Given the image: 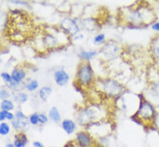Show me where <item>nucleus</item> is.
<instances>
[{"instance_id": "obj_21", "label": "nucleus", "mask_w": 159, "mask_h": 147, "mask_svg": "<svg viewBox=\"0 0 159 147\" xmlns=\"http://www.w3.org/2000/svg\"><path fill=\"white\" fill-rule=\"evenodd\" d=\"M52 92H53V90L51 86H49V85L42 86L41 88H39V92H38L39 99L42 100L43 102H47V100L51 97Z\"/></svg>"}, {"instance_id": "obj_10", "label": "nucleus", "mask_w": 159, "mask_h": 147, "mask_svg": "<svg viewBox=\"0 0 159 147\" xmlns=\"http://www.w3.org/2000/svg\"><path fill=\"white\" fill-rule=\"evenodd\" d=\"M11 126L17 132H25L30 126L29 117H27L22 111L17 110L15 113V119L11 122Z\"/></svg>"}, {"instance_id": "obj_24", "label": "nucleus", "mask_w": 159, "mask_h": 147, "mask_svg": "<svg viewBox=\"0 0 159 147\" xmlns=\"http://www.w3.org/2000/svg\"><path fill=\"white\" fill-rule=\"evenodd\" d=\"M11 126L7 122H1L0 123V136L1 137H6L8 136L11 131Z\"/></svg>"}, {"instance_id": "obj_22", "label": "nucleus", "mask_w": 159, "mask_h": 147, "mask_svg": "<svg viewBox=\"0 0 159 147\" xmlns=\"http://www.w3.org/2000/svg\"><path fill=\"white\" fill-rule=\"evenodd\" d=\"M99 53L98 51H82L79 52L78 57L81 59V61H85V62H90L91 59L98 55Z\"/></svg>"}, {"instance_id": "obj_37", "label": "nucleus", "mask_w": 159, "mask_h": 147, "mask_svg": "<svg viewBox=\"0 0 159 147\" xmlns=\"http://www.w3.org/2000/svg\"><path fill=\"white\" fill-rule=\"evenodd\" d=\"M51 147H53V146H51Z\"/></svg>"}, {"instance_id": "obj_33", "label": "nucleus", "mask_w": 159, "mask_h": 147, "mask_svg": "<svg viewBox=\"0 0 159 147\" xmlns=\"http://www.w3.org/2000/svg\"><path fill=\"white\" fill-rule=\"evenodd\" d=\"M151 29L153 30H155V31L159 32V22H156V23H154V24L151 25Z\"/></svg>"}, {"instance_id": "obj_11", "label": "nucleus", "mask_w": 159, "mask_h": 147, "mask_svg": "<svg viewBox=\"0 0 159 147\" xmlns=\"http://www.w3.org/2000/svg\"><path fill=\"white\" fill-rule=\"evenodd\" d=\"M74 142L78 147H96L97 145L96 139L85 129L76 133Z\"/></svg>"}, {"instance_id": "obj_31", "label": "nucleus", "mask_w": 159, "mask_h": 147, "mask_svg": "<svg viewBox=\"0 0 159 147\" xmlns=\"http://www.w3.org/2000/svg\"><path fill=\"white\" fill-rule=\"evenodd\" d=\"M4 115H5V118H6V121L11 122L15 119V113H13L12 112H5L4 111Z\"/></svg>"}, {"instance_id": "obj_3", "label": "nucleus", "mask_w": 159, "mask_h": 147, "mask_svg": "<svg viewBox=\"0 0 159 147\" xmlns=\"http://www.w3.org/2000/svg\"><path fill=\"white\" fill-rule=\"evenodd\" d=\"M106 119L104 110L98 105H90L78 109L76 113V120L78 125L86 128L90 124Z\"/></svg>"}, {"instance_id": "obj_29", "label": "nucleus", "mask_w": 159, "mask_h": 147, "mask_svg": "<svg viewBox=\"0 0 159 147\" xmlns=\"http://www.w3.org/2000/svg\"><path fill=\"white\" fill-rule=\"evenodd\" d=\"M29 121H30V126H37L40 125V123H39V113H31L30 116H29Z\"/></svg>"}, {"instance_id": "obj_27", "label": "nucleus", "mask_w": 159, "mask_h": 147, "mask_svg": "<svg viewBox=\"0 0 159 147\" xmlns=\"http://www.w3.org/2000/svg\"><path fill=\"white\" fill-rule=\"evenodd\" d=\"M12 97V91H10L6 86H2L0 89V99L2 100L10 99Z\"/></svg>"}, {"instance_id": "obj_34", "label": "nucleus", "mask_w": 159, "mask_h": 147, "mask_svg": "<svg viewBox=\"0 0 159 147\" xmlns=\"http://www.w3.org/2000/svg\"><path fill=\"white\" fill-rule=\"evenodd\" d=\"M0 122H6L4 111H0Z\"/></svg>"}, {"instance_id": "obj_18", "label": "nucleus", "mask_w": 159, "mask_h": 147, "mask_svg": "<svg viewBox=\"0 0 159 147\" xmlns=\"http://www.w3.org/2000/svg\"><path fill=\"white\" fill-rule=\"evenodd\" d=\"M82 25L84 29L89 32H93L98 28V24L97 19L94 17H86L82 21Z\"/></svg>"}, {"instance_id": "obj_17", "label": "nucleus", "mask_w": 159, "mask_h": 147, "mask_svg": "<svg viewBox=\"0 0 159 147\" xmlns=\"http://www.w3.org/2000/svg\"><path fill=\"white\" fill-rule=\"evenodd\" d=\"M29 143V139L25 132H17L13 138V144L15 147H26Z\"/></svg>"}, {"instance_id": "obj_23", "label": "nucleus", "mask_w": 159, "mask_h": 147, "mask_svg": "<svg viewBox=\"0 0 159 147\" xmlns=\"http://www.w3.org/2000/svg\"><path fill=\"white\" fill-rule=\"evenodd\" d=\"M0 107H1V111L12 112L13 110L15 109V104H14V101L11 99L2 100L1 103H0Z\"/></svg>"}, {"instance_id": "obj_16", "label": "nucleus", "mask_w": 159, "mask_h": 147, "mask_svg": "<svg viewBox=\"0 0 159 147\" xmlns=\"http://www.w3.org/2000/svg\"><path fill=\"white\" fill-rule=\"evenodd\" d=\"M11 78L14 82L17 84H24V81L26 78L25 70L22 67H15L11 72Z\"/></svg>"}, {"instance_id": "obj_7", "label": "nucleus", "mask_w": 159, "mask_h": 147, "mask_svg": "<svg viewBox=\"0 0 159 147\" xmlns=\"http://www.w3.org/2000/svg\"><path fill=\"white\" fill-rule=\"evenodd\" d=\"M120 50V45L116 41L108 40L98 51V55L102 57L104 60L112 61L119 56Z\"/></svg>"}, {"instance_id": "obj_1", "label": "nucleus", "mask_w": 159, "mask_h": 147, "mask_svg": "<svg viewBox=\"0 0 159 147\" xmlns=\"http://www.w3.org/2000/svg\"><path fill=\"white\" fill-rule=\"evenodd\" d=\"M125 18L128 25L133 28H145L151 26L157 19L155 9L147 2H140L135 8L125 12Z\"/></svg>"}, {"instance_id": "obj_4", "label": "nucleus", "mask_w": 159, "mask_h": 147, "mask_svg": "<svg viewBox=\"0 0 159 147\" xmlns=\"http://www.w3.org/2000/svg\"><path fill=\"white\" fill-rule=\"evenodd\" d=\"M100 91L103 92V95L107 98L117 99L120 97L125 94V85L113 78H105L100 81Z\"/></svg>"}, {"instance_id": "obj_14", "label": "nucleus", "mask_w": 159, "mask_h": 147, "mask_svg": "<svg viewBox=\"0 0 159 147\" xmlns=\"http://www.w3.org/2000/svg\"><path fill=\"white\" fill-rule=\"evenodd\" d=\"M149 52L156 64L159 63V33L151 39L149 45Z\"/></svg>"}, {"instance_id": "obj_13", "label": "nucleus", "mask_w": 159, "mask_h": 147, "mask_svg": "<svg viewBox=\"0 0 159 147\" xmlns=\"http://www.w3.org/2000/svg\"><path fill=\"white\" fill-rule=\"evenodd\" d=\"M53 78L57 85L63 87L69 84L70 77L65 69H58L54 71Z\"/></svg>"}, {"instance_id": "obj_36", "label": "nucleus", "mask_w": 159, "mask_h": 147, "mask_svg": "<svg viewBox=\"0 0 159 147\" xmlns=\"http://www.w3.org/2000/svg\"><path fill=\"white\" fill-rule=\"evenodd\" d=\"M4 147H15L13 142H7V143L4 145Z\"/></svg>"}, {"instance_id": "obj_30", "label": "nucleus", "mask_w": 159, "mask_h": 147, "mask_svg": "<svg viewBox=\"0 0 159 147\" xmlns=\"http://www.w3.org/2000/svg\"><path fill=\"white\" fill-rule=\"evenodd\" d=\"M39 123H40V125H42V126H44V125H46L48 122H49V117H48V115H46L45 113H39Z\"/></svg>"}, {"instance_id": "obj_25", "label": "nucleus", "mask_w": 159, "mask_h": 147, "mask_svg": "<svg viewBox=\"0 0 159 147\" xmlns=\"http://www.w3.org/2000/svg\"><path fill=\"white\" fill-rule=\"evenodd\" d=\"M25 90L29 92H34L39 88V82L36 79H30V81L25 83Z\"/></svg>"}, {"instance_id": "obj_15", "label": "nucleus", "mask_w": 159, "mask_h": 147, "mask_svg": "<svg viewBox=\"0 0 159 147\" xmlns=\"http://www.w3.org/2000/svg\"><path fill=\"white\" fill-rule=\"evenodd\" d=\"M61 128L67 135H71L76 132L77 123L70 118H65L61 122Z\"/></svg>"}, {"instance_id": "obj_19", "label": "nucleus", "mask_w": 159, "mask_h": 147, "mask_svg": "<svg viewBox=\"0 0 159 147\" xmlns=\"http://www.w3.org/2000/svg\"><path fill=\"white\" fill-rule=\"evenodd\" d=\"M48 117L51 121L55 124H59L62 122L61 113L57 106H52L50 108L49 112H48Z\"/></svg>"}, {"instance_id": "obj_28", "label": "nucleus", "mask_w": 159, "mask_h": 147, "mask_svg": "<svg viewBox=\"0 0 159 147\" xmlns=\"http://www.w3.org/2000/svg\"><path fill=\"white\" fill-rule=\"evenodd\" d=\"M0 76H1L2 80L4 81V86H8L9 85H11L13 82L11 75V73L7 72V71H2L1 74H0Z\"/></svg>"}, {"instance_id": "obj_2", "label": "nucleus", "mask_w": 159, "mask_h": 147, "mask_svg": "<svg viewBox=\"0 0 159 147\" xmlns=\"http://www.w3.org/2000/svg\"><path fill=\"white\" fill-rule=\"evenodd\" d=\"M140 104L138 111L131 116L132 120L142 126L146 131L153 130V123L157 114V108L150 100L145 99L143 95H140Z\"/></svg>"}, {"instance_id": "obj_32", "label": "nucleus", "mask_w": 159, "mask_h": 147, "mask_svg": "<svg viewBox=\"0 0 159 147\" xmlns=\"http://www.w3.org/2000/svg\"><path fill=\"white\" fill-rule=\"evenodd\" d=\"M32 147H44V145L41 141L35 140L32 142Z\"/></svg>"}, {"instance_id": "obj_8", "label": "nucleus", "mask_w": 159, "mask_h": 147, "mask_svg": "<svg viewBox=\"0 0 159 147\" xmlns=\"http://www.w3.org/2000/svg\"><path fill=\"white\" fill-rule=\"evenodd\" d=\"M148 93L153 99L159 101V68L152 67L149 71Z\"/></svg>"}, {"instance_id": "obj_5", "label": "nucleus", "mask_w": 159, "mask_h": 147, "mask_svg": "<svg viewBox=\"0 0 159 147\" xmlns=\"http://www.w3.org/2000/svg\"><path fill=\"white\" fill-rule=\"evenodd\" d=\"M75 82L79 87H89L95 83L94 71L89 62L81 61L78 65Z\"/></svg>"}, {"instance_id": "obj_26", "label": "nucleus", "mask_w": 159, "mask_h": 147, "mask_svg": "<svg viewBox=\"0 0 159 147\" xmlns=\"http://www.w3.org/2000/svg\"><path fill=\"white\" fill-rule=\"evenodd\" d=\"M106 42L107 39L104 33H98L93 38V44L95 45H103Z\"/></svg>"}, {"instance_id": "obj_20", "label": "nucleus", "mask_w": 159, "mask_h": 147, "mask_svg": "<svg viewBox=\"0 0 159 147\" xmlns=\"http://www.w3.org/2000/svg\"><path fill=\"white\" fill-rule=\"evenodd\" d=\"M11 99L17 104H25L26 102L29 99V96L25 91H16L12 92V97Z\"/></svg>"}, {"instance_id": "obj_6", "label": "nucleus", "mask_w": 159, "mask_h": 147, "mask_svg": "<svg viewBox=\"0 0 159 147\" xmlns=\"http://www.w3.org/2000/svg\"><path fill=\"white\" fill-rule=\"evenodd\" d=\"M95 139L109 137L113 132V125L107 119L95 122L84 128Z\"/></svg>"}, {"instance_id": "obj_35", "label": "nucleus", "mask_w": 159, "mask_h": 147, "mask_svg": "<svg viewBox=\"0 0 159 147\" xmlns=\"http://www.w3.org/2000/svg\"><path fill=\"white\" fill-rule=\"evenodd\" d=\"M10 2L12 4H21V5H28L25 2H23V1H10Z\"/></svg>"}, {"instance_id": "obj_9", "label": "nucleus", "mask_w": 159, "mask_h": 147, "mask_svg": "<svg viewBox=\"0 0 159 147\" xmlns=\"http://www.w3.org/2000/svg\"><path fill=\"white\" fill-rule=\"evenodd\" d=\"M59 28L65 34L69 35L72 38H75L78 34H80V27L77 21L72 17H64L59 24Z\"/></svg>"}, {"instance_id": "obj_38", "label": "nucleus", "mask_w": 159, "mask_h": 147, "mask_svg": "<svg viewBox=\"0 0 159 147\" xmlns=\"http://www.w3.org/2000/svg\"><path fill=\"white\" fill-rule=\"evenodd\" d=\"M77 147H78V146H77Z\"/></svg>"}, {"instance_id": "obj_12", "label": "nucleus", "mask_w": 159, "mask_h": 147, "mask_svg": "<svg viewBox=\"0 0 159 147\" xmlns=\"http://www.w3.org/2000/svg\"><path fill=\"white\" fill-rule=\"evenodd\" d=\"M41 43L44 49H55L60 45V40L53 33L49 31L44 32L41 39Z\"/></svg>"}]
</instances>
